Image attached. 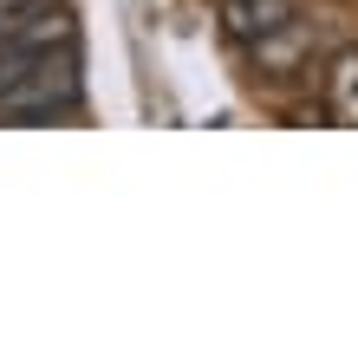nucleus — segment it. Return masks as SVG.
Listing matches in <instances>:
<instances>
[{
  "label": "nucleus",
  "instance_id": "nucleus-5",
  "mask_svg": "<svg viewBox=\"0 0 358 358\" xmlns=\"http://www.w3.org/2000/svg\"><path fill=\"white\" fill-rule=\"evenodd\" d=\"M320 92L332 124H358V46H332V59L320 66Z\"/></svg>",
  "mask_w": 358,
  "mask_h": 358
},
{
  "label": "nucleus",
  "instance_id": "nucleus-2",
  "mask_svg": "<svg viewBox=\"0 0 358 358\" xmlns=\"http://www.w3.org/2000/svg\"><path fill=\"white\" fill-rule=\"evenodd\" d=\"M332 59V39L320 33V13H293L287 27H273L267 39H255L248 46V72H255V85H313L320 78V66Z\"/></svg>",
  "mask_w": 358,
  "mask_h": 358
},
{
  "label": "nucleus",
  "instance_id": "nucleus-1",
  "mask_svg": "<svg viewBox=\"0 0 358 358\" xmlns=\"http://www.w3.org/2000/svg\"><path fill=\"white\" fill-rule=\"evenodd\" d=\"M85 104V59L72 46H0V124H59Z\"/></svg>",
  "mask_w": 358,
  "mask_h": 358
},
{
  "label": "nucleus",
  "instance_id": "nucleus-4",
  "mask_svg": "<svg viewBox=\"0 0 358 358\" xmlns=\"http://www.w3.org/2000/svg\"><path fill=\"white\" fill-rule=\"evenodd\" d=\"M300 13V0H215V33L228 39L235 52H248L255 39H267L273 27Z\"/></svg>",
  "mask_w": 358,
  "mask_h": 358
},
{
  "label": "nucleus",
  "instance_id": "nucleus-3",
  "mask_svg": "<svg viewBox=\"0 0 358 358\" xmlns=\"http://www.w3.org/2000/svg\"><path fill=\"white\" fill-rule=\"evenodd\" d=\"M72 7L66 0H0V46H72Z\"/></svg>",
  "mask_w": 358,
  "mask_h": 358
}]
</instances>
